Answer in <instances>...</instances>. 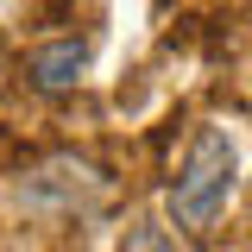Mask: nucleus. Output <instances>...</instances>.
Listing matches in <instances>:
<instances>
[{"label": "nucleus", "mask_w": 252, "mask_h": 252, "mask_svg": "<svg viewBox=\"0 0 252 252\" xmlns=\"http://www.w3.org/2000/svg\"><path fill=\"white\" fill-rule=\"evenodd\" d=\"M233 177H240V152H233L227 126H202V132L189 139L177 177H170V220H177L183 233H195V240L215 233V220L227 215V202H233Z\"/></svg>", "instance_id": "f257e3e1"}, {"label": "nucleus", "mask_w": 252, "mask_h": 252, "mask_svg": "<svg viewBox=\"0 0 252 252\" xmlns=\"http://www.w3.org/2000/svg\"><path fill=\"white\" fill-rule=\"evenodd\" d=\"M107 195L101 183V170L82 164V158H51V164H38L26 183H19V202L26 208H44V215H82Z\"/></svg>", "instance_id": "f03ea898"}, {"label": "nucleus", "mask_w": 252, "mask_h": 252, "mask_svg": "<svg viewBox=\"0 0 252 252\" xmlns=\"http://www.w3.org/2000/svg\"><path fill=\"white\" fill-rule=\"evenodd\" d=\"M89 69V38H51L26 51V82L38 94H69Z\"/></svg>", "instance_id": "7ed1b4c3"}, {"label": "nucleus", "mask_w": 252, "mask_h": 252, "mask_svg": "<svg viewBox=\"0 0 252 252\" xmlns=\"http://www.w3.org/2000/svg\"><path fill=\"white\" fill-rule=\"evenodd\" d=\"M120 252H177V240H170L164 227H152V220H139V227L120 240Z\"/></svg>", "instance_id": "20e7f679"}]
</instances>
